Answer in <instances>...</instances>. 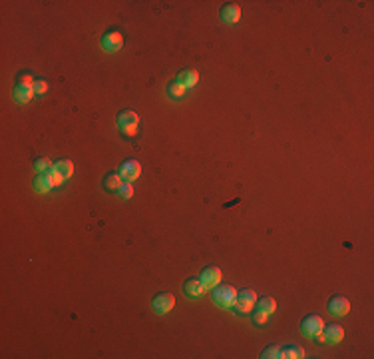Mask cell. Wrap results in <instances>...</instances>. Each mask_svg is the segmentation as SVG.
<instances>
[{"mask_svg":"<svg viewBox=\"0 0 374 359\" xmlns=\"http://www.w3.org/2000/svg\"><path fill=\"white\" fill-rule=\"evenodd\" d=\"M50 180H52V184H54V186H60V184L64 182V178H62V176H60V174H58L54 168L50 170Z\"/></svg>","mask_w":374,"mask_h":359,"instance_id":"obj_26","label":"cell"},{"mask_svg":"<svg viewBox=\"0 0 374 359\" xmlns=\"http://www.w3.org/2000/svg\"><path fill=\"white\" fill-rule=\"evenodd\" d=\"M327 310L330 311V315H334V317H342V315H347V313L351 311V301H349L345 295H334V297L328 299Z\"/></svg>","mask_w":374,"mask_h":359,"instance_id":"obj_6","label":"cell"},{"mask_svg":"<svg viewBox=\"0 0 374 359\" xmlns=\"http://www.w3.org/2000/svg\"><path fill=\"white\" fill-rule=\"evenodd\" d=\"M280 357L285 359H301L304 357V349L301 345H287L280 349Z\"/></svg>","mask_w":374,"mask_h":359,"instance_id":"obj_17","label":"cell"},{"mask_svg":"<svg viewBox=\"0 0 374 359\" xmlns=\"http://www.w3.org/2000/svg\"><path fill=\"white\" fill-rule=\"evenodd\" d=\"M257 303V293L253 289H241L237 291V299H235V310L241 315H249Z\"/></svg>","mask_w":374,"mask_h":359,"instance_id":"obj_3","label":"cell"},{"mask_svg":"<svg viewBox=\"0 0 374 359\" xmlns=\"http://www.w3.org/2000/svg\"><path fill=\"white\" fill-rule=\"evenodd\" d=\"M235 299H237V289L233 286H215L213 287V301L225 310L235 308Z\"/></svg>","mask_w":374,"mask_h":359,"instance_id":"obj_1","label":"cell"},{"mask_svg":"<svg viewBox=\"0 0 374 359\" xmlns=\"http://www.w3.org/2000/svg\"><path fill=\"white\" fill-rule=\"evenodd\" d=\"M263 357H280V349L279 347H269L263 351Z\"/></svg>","mask_w":374,"mask_h":359,"instance_id":"obj_27","label":"cell"},{"mask_svg":"<svg viewBox=\"0 0 374 359\" xmlns=\"http://www.w3.org/2000/svg\"><path fill=\"white\" fill-rule=\"evenodd\" d=\"M177 82L183 86V88H193L197 82H199V72L193 70V68H185V70L179 72V76H177Z\"/></svg>","mask_w":374,"mask_h":359,"instance_id":"obj_13","label":"cell"},{"mask_svg":"<svg viewBox=\"0 0 374 359\" xmlns=\"http://www.w3.org/2000/svg\"><path fill=\"white\" fill-rule=\"evenodd\" d=\"M183 94H185V88H183L177 80L167 84V96H169V98H183Z\"/></svg>","mask_w":374,"mask_h":359,"instance_id":"obj_20","label":"cell"},{"mask_svg":"<svg viewBox=\"0 0 374 359\" xmlns=\"http://www.w3.org/2000/svg\"><path fill=\"white\" fill-rule=\"evenodd\" d=\"M117 128L126 134V136H136L138 128H140V116L132 110H123L117 114Z\"/></svg>","mask_w":374,"mask_h":359,"instance_id":"obj_2","label":"cell"},{"mask_svg":"<svg viewBox=\"0 0 374 359\" xmlns=\"http://www.w3.org/2000/svg\"><path fill=\"white\" fill-rule=\"evenodd\" d=\"M48 92V82L46 80H36L34 82V94H46Z\"/></svg>","mask_w":374,"mask_h":359,"instance_id":"obj_25","label":"cell"},{"mask_svg":"<svg viewBox=\"0 0 374 359\" xmlns=\"http://www.w3.org/2000/svg\"><path fill=\"white\" fill-rule=\"evenodd\" d=\"M34 82H36V80H34V78H32V76H30L28 72H20V74H18V78H16V84L32 86V88H34Z\"/></svg>","mask_w":374,"mask_h":359,"instance_id":"obj_23","label":"cell"},{"mask_svg":"<svg viewBox=\"0 0 374 359\" xmlns=\"http://www.w3.org/2000/svg\"><path fill=\"white\" fill-rule=\"evenodd\" d=\"M123 182H121V176H119V172H112V174H108L106 178H104V188L110 191L114 190H119V186H121Z\"/></svg>","mask_w":374,"mask_h":359,"instance_id":"obj_18","label":"cell"},{"mask_svg":"<svg viewBox=\"0 0 374 359\" xmlns=\"http://www.w3.org/2000/svg\"><path fill=\"white\" fill-rule=\"evenodd\" d=\"M173 306H175L173 293H158V295L153 297V301H151V308H153V311H155L158 315L169 313V311L173 310Z\"/></svg>","mask_w":374,"mask_h":359,"instance_id":"obj_5","label":"cell"},{"mask_svg":"<svg viewBox=\"0 0 374 359\" xmlns=\"http://www.w3.org/2000/svg\"><path fill=\"white\" fill-rule=\"evenodd\" d=\"M117 194H119V198H121V200H130V198L134 196V186H132V182L121 184V186H119V190H117Z\"/></svg>","mask_w":374,"mask_h":359,"instance_id":"obj_21","label":"cell"},{"mask_svg":"<svg viewBox=\"0 0 374 359\" xmlns=\"http://www.w3.org/2000/svg\"><path fill=\"white\" fill-rule=\"evenodd\" d=\"M119 176L121 180L126 182H134L141 176V164L138 160H126L121 166H119Z\"/></svg>","mask_w":374,"mask_h":359,"instance_id":"obj_7","label":"cell"},{"mask_svg":"<svg viewBox=\"0 0 374 359\" xmlns=\"http://www.w3.org/2000/svg\"><path fill=\"white\" fill-rule=\"evenodd\" d=\"M12 96H14L20 104H26V102H30V100H32V96H34V88H32V86H24V84H16V86H14V90H12Z\"/></svg>","mask_w":374,"mask_h":359,"instance_id":"obj_16","label":"cell"},{"mask_svg":"<svg viewBox=\"0 0 374 359\" xmlns=\"http://www.w3.org/2000/svg\"><path fill=\"white\" fill-rule=\"evenodd\" d=\"M36 170H38L40 174L50 172V170H52V166H50V160H48V158H38V160H36Z\"/></svg>","mask_w":374,"mask_h":359,"instance_id":"obj_24","label":"cell"},{"mask_svg":"<svg viewBox=\"0 0 374 359\" xmlns=\"http://www.w3.org/2000/svg\"><path fill=\"white\" fill-rule=\"evenodd\" d=\"M221 278H223L221 269H219L217 265H209V267H205V269L201 271V275H199V282L207 287V289H213L215 286H219Z\"/></svg>","mask_w":374,"mask_h":359,"instance_id":"obj_8","label":"cell"},{"mask_svg":"<svg viewBox=\"0 0 374 359\" xmlns=\"http://www.w3.org/2000/svg\"><path fill=\"white\" fill-rule=\"evenodd\" d=\"M219 16L225 24H237L241 20V8L239 4H233V2H227L221 10H219Z\"/></svg>","mask_w":374,"mask_h":359,"instance_id":"obj_11","label":"cell"},{"mask_svg":"<svg viewBox=\"0 0 374 359\" xmlns=\"http://www.w3.org/2000/svg\"><path fill=\"white\" fill-rule=\"evenodd\" d=\"M54 188V184H52V180H50V172H44V174H38L36 176V180H34V190L38 191V194H46Z\"/></svg>","mask_w":374,"mask_h":359,"instance_id":"obj_15","label":"cell"},{"mask_svg":"<svg viewBox=\"0 0 374 359\" xmlns=\"http://www.w3.org/2000/svg\"><path fill=\"white\" fill-rule=\"evenodd\" d=\"M323 327H325V321H323V317L317 315V313L306 315L303 319V323H301V332H303L306 337H313V339H321Z\"/></svg>","mask_w":374,"mask_h":359,"instance_id":"obj_4","label":"cell"},{"mask_svg":"<svg viewBox=\"0 0 374 359\" xmlns=\"http://www.w3.org/2000/svg\"><path fill=\"white\" fill-rule=\"evenodd\" d=\"M253 310L261 311V313H265V315H273L275 310H277V301L273 299V297H257V303H255V308Z\"/></svg>","mask_w":374,"mask_h":359,"instance_id":"obj_14","label":"cell"},{"mask_svg":"<svg viewBox=\"0 0 374 359\" xmlns=\"http://www.w3.org/2000/svg\"><path fill=\"white\" fill-rule=\"evenodd\" d=\"M345 339V329L336 323H330V325H325L323 327V334H321V341L325 343H330V345H336Z\"/></svg>","mask_w":374,"mask_h":359,"instance_id":"obj_10","label":"cell"},{"mask_svg":"<svg viewBox=\"0 0 374 359\" xmlns=\"http://www.w3.org/2000/svg\"><path fill=\"white\" fill-rule=\"evenodd\" d=\"M205 291H207V287L203 286L199 280H187L185 284H183V293H185L187 297H191V299L203 297Z\"/></svg>","mask_w":374,"mask_h":359,"instance_id":"obj_12","label":"cell"},{"mask_svg":"<svg viewBox=\"0 0 374 359\" xmlns=\"http://www.w3.org/2000/svg\"><path fill=\"white\" fill-rule=\"evenodd\" d=\"M269 317H271V315H265V313H261V311H257V310L251 311V319H253V323H257V325H265V323L269 321Z\"/></svg>","mask_w":374,"mask_h":359,"instance_id":"obj_22","label":"cell"},{"mask_svg":"<svg viewBox=\"0 0 374 359\" xmlns=\"http://www.w3.org/2000/svg\"><path fill=\"white\" fill-rule=\"evenodd\" d=\"M54 170L66 180V178H70L72 174H74V164H72L70 160H60V162L54 166Z\"/></svg>","mask_w":374,"mask_h":359,"instance_id":"obj_19","label":"cell"},{"mask_svg":"<svg viewBox=\"0 0 374 359\" xmlns=\"http://www.w3.org/2000/svg\"><path fill=\"white\" fill-rule=\"evenodd\" d=\"M123 46V34L119 30H110L102 36V48L108 52H117Z\"/></svg>","mask_w":374,"mask_h":359,"instance_id":"obj_9","label":"cell"}]
</instances>
